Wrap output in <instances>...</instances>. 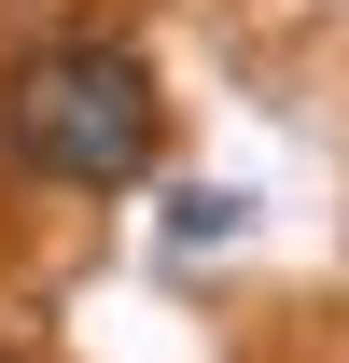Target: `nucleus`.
Masks as SVG:
<instances>
[{
	"label": "nucleus",
	"instance_id": "obj_1",
	"mask_svg": "<svg viewBox=\"0 0 349 363\" xmlns=\"http://www.w3.org/2000/svg\"><path fill=\"white\" fill-rule=\"evenodd\" d=\"M0 154L28 182H140L154 168V70L126 43H28L0 70Z\"/></svg>",
	"mask_w": 349,
	"mask_h": 363
}]
</instances>
